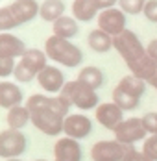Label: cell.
I'll list each match as a JSON object with an SVG mask.
<instances>
[{"mask_svg":"<svg viewBox=\"0 0 157 161\" xmlns=\"http://www.w3.org/2000/svg\"><path fill=\"white\" fill-rule=\"evenodd\" d=\"M94 2H96V6H98L100 11L109 9V8H115V6L118 4V0H94Z\"/></svg>","mask_w":157,"mask_h":161,"instance_id":"cell-33","label":"cell"},{"mask_svg":"<svg viewBox=\"0 0 157 161\" xmlns=\"http://www.w3.org/2000/svg\"><path fill=\"white\" fill-rule=\"evenodd\" d=\"M37 81H39V85L50 93V95H59L61 93V89L65 87V76H63V72L57 69V67H54V65H46L39 74H37Z\"/></svg>","mask_w":157,"mask_h":161,"instance_id":"cell-12","label":"cell"},{"mask_svg":"<svg viewBox=\"0 0 157 161\" xmlns=\"http://www.w3.org/2000/svg\"><path fill=\"white\" fill-rule=\"evenodd\" d=\"M13 76H15V80L20 81V83H28V81H31L33 78H37V74H35L33 70H30V69L22 63V61H19V63H17Z\"/></svg>","mask_w":157,"mask_h":161,"instance_id":"cell-26","label":"cell"},{"mask_svg":"<svg viewBox=\"0 0 157 161\" xmlns=\"http://www.w3.org/2000/svg\"><path fill=\"white\" fill-rule=\"evenodd\" d=\"M26 135L20 130H4L0 131V158L2 159H15L26 152Z\"/></svg>","mask_w":157,"mask_h":161,"instance_id":"cell-6","label":"cell"},{"mask_svg":"<svg viewBox=\"0 0 157 161\" xmlns=\"http://www.w3.org/2000/svg\"><path fill=\"white\" fill-rule=\"evenodd\" d=\"M46 52L45 50H39V48H26V52L22 54L20 61L26 65L30 70H33L35 74H39L45 67H46Z\"/></svg>","mask_w":157,"mask_h":161,"instance_id":"cell-21","label":"cell"},{"mask_svg":"<svg viewBox=\"0 0 157 161\" xmlns=\"http://www.w3.org/2000/svg\"><path fill=\"white\" fill-rule=\"evenodd\" d=\"M96 22H98V28L104 30L106 33H109L111 37H116L124 30H127L126 28V24H127L126 13L120 8H109V9L100 11L96 17Z\"/></svg>","mask_w":157,"mask_h":161,"instance_id":"cell-9","label":"cell"},{"mask_svg":"<svg viewBox=\"0 0 157 161\" xmlns=\"http://www.w3.org/2000/svg\"><path fill=\"white\" fill-rule=\"evenodd\" d=\"M87 43H89V47L94 50V52H98V54H106V52H109L111 48H115V37H111L109 33H106L104 30H100V28H94L93 32L89 33V37H87Z\"/></svg>","mask_w":157,"mask_h":161,"instance_id":"cell-17","label":"cell"},{"mask_svg":"<svg viewBox=\"0 0 157 161\" xmlns=\"http://www.w3.org/2000/svg\"><path fill=\"white\" fill-rule=\"evenodd\" d=\"M59 95L65 97L72 106H76V108L81 109V111L96 109V108H98V102H100V98H98V95H96V91L91 89L89 85L81 83L79 80L67 81Z\"/></svg>","mask_w":157,"mask_h":161,"instance_id":"cell-5","label":"cell"},{"mask_svg":"<svg viewBox=\"0 0 157 161\" xmlns=\"http://www.w3.org/2000/svg\"><path fill=\"white\" fill-rule=\"evenodd\" d=\"M120 91H124L126 95H129V97L133 98H139L146 93V87H148V81L141 80V78H137V76H133V74H127L124 76L122 80L118 81V85H116Z\"/></svg>","mask_w":157,"mask_h":161,"instance_id":"cell-19","label":"cell"},{"mask_svg":"<svg viewBox=\"0 0 157 161\" xmlns=\"http://www.w3.org/2000/svg\"><path fill=\"white\" fill-rule=\"evenodd\" d=\"M146 0H118V8L126 15H139L144 11Z\"/></svg>","mask_w":157,"mask_h":161,"instance_id":"cell-25","label":"cell"},{"mask_svg":"<svg viewBox=\"0 0 157 161\" xmlns=\"http://www.w3.org/2000/svg\"><path fill=\"white\" fill-rule=\"evenodd\" d=\"M113 133H115V139L118 143L127 145V146H133L139 141H146V137H148V131L142 126V120L137 119V117L124 119Z\"/></svg>","mask_w":157,"mask_h":161,"instance_id":"cell-7","label":"cell"},{"mask_svg":"<svg viewBox=\"0 0 157 161\" xmlns=\"http://www.w3.org/2000/svg\"><path fill=\"white\" fill-rule=\"evenodd\" d=\"M141 120H142L144 130L148 131V135H155L157 133V113L155 111L144 113V115L141 117Z\"/></svg>","mask_w":157,"mask_h":161,"instance_id":"cell-27","label":"cell"},{"mask_svg":"<svg viewBox=\"0 0 157 161\" xmlns=\"http://www.w3.org/2000/svg\"><path fill=\"white\" fill-rule=\"evenodd\" d=\"M113 102H115L118 108H122L124 111H133V109H137L139 104H141L139 98H133V97H129V95H126L124 91H120L118 87L113 89Z\"/></svg>","mask_w":157,"mask_h":161,"instance_id":"cell-24","label":"cell"},{"mask_svg":"<svg viewBox=\"0 0 157 161\" xmlns=\"http://www.w3.org/2000/svg\"><path fill=\"white\" fill-rule=\"evenodd\" d=\"M15 106H22V91L13 81L2 80L0 81V108L11 109Z\"/></svg>","mask_w":157,"mask_h":161,"instance_id":"cell-15","label":"cell"},{"mask_svg":"<svg viewBox=\"0 0 157 161\" xmlns=\"http://www.w3.org/2000/svg\"><path fill=\"white\" fill-rule=\"evenodd\" d=\"M94 117H96V120H98L100 126H104L106 130L115 131L116 126L124 120V109L118 108V106L111 100V102L98 104V108L94 109Z\"/></svg>","mask_w":157,"mask_h":161,"instance_id":"cell-11","label":"cell"},{"mask_svg":"<svg viewBox=\"0 0 157 161\" xmlns=\"http://www.w3.org/2000/svg\"><path fill=\"white\" fill-rule=\"evenodd\" d=\"M24 106L30 111L31 124L39 131H43L45 135H59L72 104L61 95L57 97L31 95Z\"/></svg>","mask_w":157,"mask_h":161,"instance_id":"cell-1","label":"cell"},{"mask_svg":"<svg viewBox=\"0 0 157 161\" xmlns=\"http://www.w3.org/2000/svg\"><path fill=\"white\" fill-rule=\"evenodd\" d=\"M65 15V2L63 0H45L39 6V17L45 22H56Z\"/></svg>","mask_w":157,"mask_h":161,"instance_id":"cell-20","label":"cell"},{"mask_svg":"<svg viewBox=\"0 0 157 161\" xmlns=\"http://www.w3.org/2000/svg\"><path fill=\"white\" fill-rule=\"evenodd\" d=\"M26 45L20 37L9 32H0V56L2 58H22Z\"/></svg>","mask_w":157,"mask_h":161,"instance_id":"cell-14","label":"cell"},{"mask_svg":"<svg viewBox=\"0 0 157 161\" xmlns=\"http://www.w3.org/2000/svg\"><path fill=\"white\" fill-rule=\"evenodd\" d=\"M131 146L122 145L116 139L98 141L91 148V159L93 161H124L126 154Z\"/></svg>","mask_w":157,"mask_h":161,"instance_id":"cell-8","label":"cell"},{"mask_svg":"<svg viewBox=\"0 0 157 161\" xmlns=\"http://www.w3.org/2000/svg\"><path fill=\"white\" fill-rule=\"evenodd\" d=\"M148 85H150V87H154V89L157 91V70H155V74L148 80Z\"/></svg>","mask_w":157,"mask_h":161,"instance_id":"cell-34","label":"cell"},{"mask_svg":"<svg viewBox=\"0 0 157 161\" xmlns=\"http://www.w3.org/2000/svg\"><path fill=\"white\" fill-rule=\"evenodd\" d=\"M39 6L35 0H15L9 6L0 8V32H8L20 24H26L39 15Z\"/></svg>","mask_w":157,"mask_h":161,"instance_id":"cell-3","label":"cell"},{"mask_svg":"<svg viewBox=\"0 0 157 161\" xmlns=\"http://www.w3.org/2000/svg\"><path fill=\"white\" fill-rule=\"evenodd\" d=\"M35 161H46V159H35Z\"/></svg>","mask_w":157,"mask_h":161,"instance_id":"cell-36","label":"cell"},{"mask_svg":"<svg viewBox=\"0 0 157 161\" xmlns=\"http://www.w3.org/2000/svg\"><path fill=\"white\" fill-rule=\"evenodd\" d=\"M142 152H144L150 159L157 161V133L155 135H148V137H146L144 146H142Z\"/></svg>","mask_w":157,"mask_h":161,"instance_id":"cell-28","label":"cell"},{"mask_svg":"<svg viewBox=\"0 0 157 161\" xmlns=\"http://www.w3.org/2000/svg\"><path fill=\"white\" fill-rule=\"evenodd\" d=\"M142 13L150 22L157 24V0H146V6H144Z\"/></svg>","mask_w":157,"mask_h":161,"instance_id":"cell-30","label":"cell"},{"mask_svg":"<svg viewBox=\"0 0 157 161\" xmlns=\"http://www.w3.org/2000/svg\"><path fill=\"white\" fill-rule=\"evenodd\" d=\"M93 131V120L87 117V115H81V113H72L65 119V124H63V133L65 137H70V139H85L89 137V133Z\"/></svg>","mask_w":157,"mask_h":161,"instance_id":"cell-10","label":"cell"},{"mask_svg":"<svg viewBox=\"0 0 157 161\" xmlns=\"http://www.w3.org/2000/svg\"><path fill=\"white\" fill-rule=\"evenodd\" d=\"M81 83H85V85H89L91 89H100L102 85H104V72L98 69V67H94V65H87V67H83L81 70L78 72V78Z\"/></svg>","mask_w":157,"mask_h":161,"instance_id":"cell-23","label":"cell"},{"mask_svg":"<svg viewBox=\"0 0 157 161\" xmlns=\"http://www.w3.org/2000/svg\"><path fill=\"white\" fill-rule=\"evenodd\" d=\"M54 161H81L79 141L70 137H61L54 145Z\"/></svg>","mask_w":157,"mask_h":161,"instance_id":"cell-13","label":"cell"},{"mask_svg":"<svg viewBox=\"0 0 157 161\" xmlns=\"http://www.w3.org/2000/svg\"><path fill=\"white\" fill-rule=\"evenodd\" d=\"M6 122H8V128L11 130H22L28 122H31L30 111L26 106H15L11 109H8L6 115Z\"/></svg>","mask_w":157,"mask_h":161,"instance_id":"cell-22","label":"cell"},{"mask_svg":"<svg viewBox=\"0 0 157 161\" xmlns=\"http://www.w3.org/2000/svg\"><path fill=\"white\" fill-rule=\"evenodd\" d=\"M100 9L94 0H74L72 2V17L79 22H89L98 17Z\"/></svg>","mask_w":157,"mask_h":161,"instance_id":"cell-16","label":"cell"},{"mask_svg":"<svg viewBox=\"0 0 157 161\" xmlns=\"http://www.w3.org/2000/svg\"><path fill=\"white\" fill-rule=\"evenodd\" d=\"M146 52H148V56L154 59V63L157 65V39H152V41L148 43V47H146Z\"/></svg>","mask_w":157,"mask_h":161,"instance_id":"cell-32","label":"cell"},{"mask_svg":"<svg viewBox=\"0 0 157 161\" xmlns=\"http://www.w3.org/2000/svg\"><path fill=\"white\" fill-rule=\"evenodd\" d=\"M45 52L50 59H54L56 63L63 65L67 69H76L83 61V52L79 50V47L54 33L45 41Z\"/></svg>","mask_w":157,"mask_h":161,"instance_id":"cell-4","label":"cell"},{"mask_svg":"<svg viewBox=\"0 0 157 161\" xmlns=\"http://www.w3.org/2000/svg\"><path fill=\"white\" fill-rule=\"evenodd\" d=\"M4 161H22L20 158H15V159H4Z\"/></svg>","mask_w":157,"mask_h":161,"instance_id":"cell-35","label":"cell"},{"mask_svg":"<svg viewBox=\"0 0 157 161\" xmlns=\"http://www.w3.org/2000/svg\"><path fill=\"white\" fill-rule=\"evenodd\" d=\"M15 58H2L0 56V78H8L15 72Z\"/></svg>","mask_w":157,"mask_h":161,"instance_id":"cell-29","label":"cell"},{"mask_svg":"<svg viewBox=\"0 0 157 161\" xmlns=\"http://www.w3.org/2000/svg\"><path fill=\"white\" fill-rule=\"evenodd\" d=\"M78 20L74 19V17L70 15H63L61 19H57L54 24H52V32L54 35H57V37H63V39H72V37H76L78 35Z\"/></svg>","mask_w":157,"mask_h":161,"instance_id":"cell-18","label":"cell"},{"mask_svg":"<svg viewBox=\"0 0 157 161\" xmlns=\"http://www.w3.org/2000/svg\"><path fill=\"white\" fill-rule=\"evenodd\" d=\"M115 50L118 52V56L124 59L127 65L129 72L141 80L148 81L157 70V65L154 59L148 56L146 47H142L141 39L137 37V33L131 30H124L120 35L115 37Z\"/></svg>","mask_w":157,"mask_h":161,"instance_id":"cell-2","label":"cell"},{"mask_svg":"<svg viewBox=\"0 0 157 161\" xmlns=\"http://www.w3.org/2000/svg\"><path fill=\"white\" fill-rule=\"evenodd\" d=\"M124 161H154V159H150V158H148L142 150L139 152L137 148H133V146H131V148L127 150V154H126Z\"/></svg>","mask_w":157,"mask_h":161,"instance_id":"cell-31","label":"cell"}]
</instances>
